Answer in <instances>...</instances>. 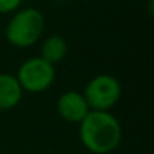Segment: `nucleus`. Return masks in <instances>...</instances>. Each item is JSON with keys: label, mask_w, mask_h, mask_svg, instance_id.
<instances>
[{"label": "nucleus", "mask_w": 154, "mask_h": 154, "mask_svg": "<svg viewBox=\"0 0 154 154\" xmlns=\"http://www.w3.org/2000/svg\"><path fill=\"white\" fill-rule=\"evenodd\" d=\"M80 140L94 154H109L121 142L122 128L109 110H89L80 122Z\"/></svg>", "instance_id": "nucleus-1"}, {"label": "nucleus", "mask_w": 154, "mask_h": 154, "mask_svg": "<svg viewBox=\"0 0 154 154\" xmlns=\"http://www.w3.org/2000/svg\"><path fill=\"white\" fill-rule=\"evenodd\" d=\"M45 29V20L41 11L35 8L17 9L6 24V39L18 48L32 47L39 41Z\"/></svg>", "instance_id": "nucleus-2"}, {"label": "nucleus", "mask_w": 154, "mask_h": 154, "mask_svg": "<svg viewBox=\"0 0 154 154\" xmlns=\"http://www.w3.org/2000/svg\"><path fill=\"white\" fill-rule=\"evenodd\" d=\"M15 77L23 91L39 94L47 91L53 85L56 77V69L54 65L48 63L41 56H38L24 60L20 65Z\"/></svg>", "instance_id": "nucleus-3"}, {"label": "nucleus", "mask_w": 154, "mask_h": 154, "mask_svg": "<svg viewBox=\"0 0 154 154\" xmlns=\"http://www.w3.org/2000/svg\"><path fill=\"white\" fill-rule=\"evenodd\" d=\"M83 97L91 110H110L121 98V85L110 74H98L88 82Z\"/></svg>", "instance_id": "nucleus-4"}, {"label": "nucleus", "mask_w": 154, "mask_h": 154, "mask_svg": "<svg viewBox=\"0 0 154 154\" xmlns=\"http://www.w3.org/2000/svg\"><path fill=\"white\" fill-rule=\"evenodd\" d=\"M57 112L59 115L72 124H80L82 119L91 110L83 94L79 91H66L57 98Z\"/></svg>", "instance_id": "nucleus-5"}, {"label": "nucleus", "mask_w": 154, "mask_h": 154, "mask_svg": "<svg viewBox=\"0 0 154 154\" xmlns=\"http://www.w3.org/2000/svg\"><path fill=\"white\" fill-rule=\"evenodd\" d=\"M23 92L15 75L0 72V110H9L18 106Z\"/></svg>", "instance_id": "nucleus-6"}, {"label": "nucleus", "mask_w": 154, "mask_h": 154, "mask_svg": "<svg viewBox=\"0 0 154 154\" xmlns=\"http://www.w3.org/2000/svg\"><path fill=\"white\" fill-rule=\"evenodd\" d=\"M68 51V44L60 35H50L41 44V57L54 65L63 60Z\"/></svg>", "instance_id": "nucleus-7"}, {"label": "nucleus", "mask_w": 154, "mask_h": 154, "mask_svg": "<svg viewBox=\"0 0 154 154\" xmlns=\"http://www.w3.org/2000/svg\"><path fill=\"white\" fill-rule=\"evenodd\" d=\"M23 0H0V14H11L15 12Z\"/></svg>", "instance_id": "nucleus-8"}]
</instances>
